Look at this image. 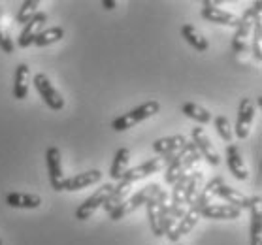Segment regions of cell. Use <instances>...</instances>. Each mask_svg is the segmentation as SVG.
<instances>
[{
    "mask_svg": "<svg viewBox=\"0 0 262 245\" xmlns=\"http://www.w3.org/2000/svg\"><path fill=\"white\" fill-rule=\"evenodd\" d=\"M200 159L202 157H200V153L196 151V145L192 144V142H187L172 157L164 159V162H168L166 173H164V180H166L168 185H173L179 177H183L185 173L191 172L192 166L200 162Z\"/></svg>",
    "mask_w": 262,
    "mask_h": 245,
    "instance_id": "obj_1",
    "label": "cell"
},
{
    "mask_svg": "<svg viewBox=\"0 0 262 245\" xmlns=\"http://www.w3.org/2000/svg\"><path fill=\"white\" fill-rule=\"evenodd\" d=\"M145 209H147L151 230H153V234H155L157 238H161L162 225H164V219H166V213H168V194L161 185H155L153 194L145 202Z\"/></svg>",
    "mask_w": 262,
    "mask_h": 245,
    "instance_id": "obj_2",
    "label": "cell"
},
{
    "mask_svg": "<svg viewBox=\"0 0 262 245\" xmlns=\"http://www.w3.org/2000/svg\"><path fill=\"white\" fill-rule=\"evenodd\" d=\"M159 109H161V104L157 100H149L142 106H138V108L130 109V112H126V114L119 115L117 119H114L112 123V128L115 132H123V130H128L132 128L134 125L138 123H142V121L149 119V117H153V115L159 114Z\"/></svg>",
    "mask_w": 262,
    "mask_h": 245,
    "instance_id": "obj_3",
    "label": "cell"
},
{
    "mask_svg": "<svg viewBox=\"0 0 262 245\" xmlns=\"http://www.w3.org/2000/svg\"><path fill=\"white\" fill-rule=\"evenodd\" d=\"M260 6L262 2H255L253 8L245 10V13L239 17V25L236 27V34H234V40H232V48L236 53H245L247 51V38H249V32L253 29L255 17L260 15Z\"/></svg>",
    "mask_w": 262,
    "mask_h": 245,
    "instance_id": "obj_4",
    "label": "cell"
},
{
    "mask_svg": "<svg viewBox=\"0 0 262 245\" xmlns=\"http://www.w3.org/2000/svg\"><path fill=\"white\" fill-rule=\"evenodd\" d=\"M155 185H157V183L145 185L142 191H138L136 194H132V196L126 198L123 204H119V206H117V208H115L114 211L110 213L112 221H119V219H123V217L130 215L132 211H136L138 208L145 206V202L149 200V196H151V194H153V191H155Z\"/></svg>",
    "mask_w": 262,
    "mask_h": 245,
    "instance_id": "obj_5",
    "label": "cell"
},
{
    "mask_svg": "<svg viewBox=\"0 0 262 245\" xmlns=\"http://www.w3.org/2000/svg\"><path fill=\"white\" fill-rule=\"evenodd\" d=\"M112 191H114V185H110V183L102 185L100 189H96V192H93L83 204H79L78 208H76V219H78V221H87V219H91V217L95 215L96 209H100L102 206H104L106 198L112 194Z\"/></svg>",
    "mask_w": 262,
    "mask_h": 245,
    "instance_id": "obj_6",
    "label": "cell"
},
{
    "mask_svg": "<svg viewBox=\"0 0 262 245\" xmlns=\"http://www.w3.org/2000/svg\"><path fill=\"white\" fill-rule=\"evenodd\" d=\"M32 81H34L36 91L40 93V96H42L43 102L48 104L49 108L55 109V112H60V109L64 108V98H62V95H60L59 91L55 89L53 83L49 81V78L46 76V74L38 72Z\"/></svg>",
    "mask_w": 262,
    "mask_h": 245,
    "instance_id": "obj_7",
    "label": "cell"
},
{
    "mask_svg": "<svg viewBox=\"0 0 262 245\" xmlns=\"http://www.w3.org/2000/svg\"><path fill=\"white\" fill-rule=\"evenodd\" d=\"M191 136H192V144L196 145V151L200 153V157H204L211 166H219L221 157L217 153V149L213 147V144H211V140L208 138V134L204 132V128L194 126L191 130Z\"/></svg>",
    "mask_w": 262,
    "mask_h": 245,
    "instance_id": "obj_8",
    "label": "cell"
},
{
    "mask_svg": "<svg viewBox=\"0 0 262 245\" xmlns=\"http://www.w3.org/2000/svg\"><path fill=\"white\" fill-rule=\"evenodd\" d=\"M200 213H202V208H198L196 204L192 202L191 208L187 209L183 213V217L176 222V227L172 228V232L168 234V239H170V241H178V239H181V236L191 232L192 228L196 227V222L200 221Z\"/></svg>",
    "mask_w": 262,
    "mask_h": 245,
    "instance_id": "obj_9",
    "label": "cell"
},
{
    "mask_svg": "<svg viewBox=\"0 0 262 245\" xmlns=\"http://www.w3.org/2000/svg\"><path fill=\"white\" fill-rule=\"evenodd\" d=\"M46 164H48V173H49V183L53 187V191H60V183L64 181V173H62V159H60V149L59 147H48L46 151Z\"/></svg>",
    "mask_w": 262,
    "mask_h": 245,
    "instance_id": "obj_10",
    "label": "cell"
},
{
    "mask_svg": "<svg viewBox=\"0 0 262 245\" xmlns=\"http://www.w3.org/2000/svg\"><path fill=\"white\" fill-rule=\"evenodd\" d=\"M253 119H255V106H253V102H251V98H242L238 108V119H236V126H234L236 136L239 140H245V138L249 136Z\"/></svg>",
    "mask_w": 262,
    "mask_h": 245,
    "instance_id": "obj_11",
    "label": "cell"
},
{
    "mask_svg": "<svg viewBox=\"0 0 262 245\" xmlns=\"http://www.w3.org/2000/svg\"><path fill=\"white\" fill-rule=\"evenodd\" d=\"M162 164H164L162 157H155V159H149L147 162H143V164H140V166L126 170L125 175L121 177V181H125V183H128V185H134L136 181L145 180V177H149L151 173H157L162 168Z\"/></svg>",
    "mask_w": 262,
    "mask_h": 245,
    "instance_id": "obj_12",
    "label": "cell"
},
{
    "mask_svg": "<svg viewBox=\"0 0 262 245\" xmlns=\"http://www.w3.org/2000/svg\"><path fill=\"white\" fill-rule=\"evenodd\" d=\"M202 17L209 23H217V25H225V27H238L239 25V17L234 15L230 12H225L217 8V2H204L202 8Z\"/></svg>",
    "mask_w": 262,
    "mask_h": 245,
    "instance_id": "obj_13",
    "label": "cell"
},
{
    "mask_svg": "<svg viewBox=\"0 0 262 245\" xmlns=\"http://www.w3.org/2000/svg\"><path fill=\"white\" fill-rule=\"evenodd\" d=\"M100 180H102L100 170H89V172H83V173H76L72 177H64V181L60 183V191H81L85 187L98 183Z\"/></svg>",
    "mask_w": 262,
    "mask_h": 245,
    "instance_id": "obj_14",
    "label": "cell"
},
{
    "mask_svg": "<svg viewBox=\"0 0 262 245\" xmlns=\"http://www.w3.org/2000/svg\"><path fill=\"white\" fill-rule=\"evenodd\" d=\"M46 23H48V15H46L43 12L36 13L34 17L25 25V29L21 30V34H19V38H17L19 48H23V49L30 48V46H32V42H34L36 34H38V32H42L43 27H46Z\"/></svg>",
    "mask_w": 262,
    "mask_h": 245,
    "instance_id": "obj_15",
    "label": "cell"
},
{
    "mask_svg": "<svg viewBox=\"0 0 262 245\" xmlns=\"http://www.w3.org/2000/svg\"><path fill=\"white\" fill-rule=\"evenodd\" d=\"M262 196L255 194L249 198V213H251V245H262V213H260Z\"/></svg>",
    "mask_w": 262,
    "mask_h": 245,
    "instance_id": "obj_16",
    "label": "cell"
},
{
    "mask_svg": "<svg viewBox=\"0 0 262 245\" xmlns=\"http://www.w3.org/2000/svg\"><path fill=\"white\" fill-rule=\"evenodd\" d=\"M227 166L230 170L236 180L245 181L249 177V172L244 164V157H242V149L236 144H228L227 147Z\"/></svg>",
    "mask_w": 262,
    "mask_h": 245,
    "instance_id": "obj_17",
    "label": "cell"
},
{
    "mask_svg": "<svg viewBox=\"0 0 262 245\" xmlns=\"http://www.w3.org/2000/svg\"><path fill=\"white\" fill-rule=\"evenodd\" d=\"M242 211L228 204H209L208 208L202 209L200 217L204 219H213V221H227V219H239Z\"/></svg>",
    "mask_w": 262,
    "mask_h": 245,
    "instance_id": "obj_18",
    "label": "cell"
},
{
    "mask_svg": "<svg viewBox=\"0 0 262 245\" xmlns=\"http://www.w3.org/2000/svg\"><path fill=\"white\" fill-rule=\"evenodd\" d=\"M189 140L183 136V134H176V136H166V138H159L155 140V144H153V151L162 155V161L168 159V157H172L176 151H179L187 144Z\"/></svg>",
    "mask_w": 262,
    "mask_h": 245,
    "instance_id": "obj_19",
    "label": "cell"
},
{
    "mask_svg": "<svg viewBox=\"0 0 262 245\" xmlns=\"http://www.w3.org/2000/svg\"><path fill=\"white\" fill-rule=\"evenodd\" d=\"M6 204L17 209H38L42 206V198L30 192H10L6 196Z\"/></svg>",
    "mask_w": 262,
    "mask_h": 245,
    "instance_id": "obj_20",
    "label": "cell"
},
{
    "mask_svg": "<svg viewBox=\"0 0 262 245\" xmlns=\"http://www.w3.org/2000/svg\"><path fill=\"white\" fill-rule=\"evenodd\" d=\"M215 196L225 198V200L228 202V206H234V208H238L239 211L249 208V198L245 196V194H242L238 189H234V187L227 185V183H223V185L217 189Z\"/></svg>",
    "mask_w": 262,
    "mask_h": 245,
    "instance_id": "obj_21",
    "label": "cell"
},
{
    "mask_svg": "<svg viewBox=\"0 0 262 245\" xmlns=\"http://www.w3.org/2000/svg\"><path fill=\"white\" fill-rule=\"evenodd\" d=\"M29 78H30V68L25 62L17 64L15 68V76H13V96L17 100H25L29 95Z\"/></svg>",
    "mask_w": 262,
    "mask_h": 245,
    "instance_id": "obj_22",
    "label": "cell"
},
{
    "mask_svg": "<svg viewBox=\"0 0 262 245\" xmlns=\"http://www.w3.org/2000/svg\"><path fill=\"white\" fill-rule=\"evenodd\" d=\"M181 36L187 40V43H189L191 48H194L196 51H200V53H204V51L209 49L208 38L204 36L200 30H196V27H192V25L185 23L183 27H181Z\"/></svg>",
    "mask_w": 262,
    "mask_h": 245,
    "instance_id": "obj_23",
    "label": "cell"
},
{
    "mask_svg": "<svg viewBox=\"0 0 262 245\" xmlns=\"http://www.w3.org/2000/svg\"><path fill=\"white\" fill-rule=\"evenodd\" d=\"M128 162H130V149H128V147H119V149L115 151L114 164L110 168L112 180L121 181V177H123L125 172L128 170Z\"/></svg>",
    "mask_w": 262,
    "mask_h": 245,
    "instance_id": "obj_24",
    "label": "cell"
},
{
    "mask_svg": "<svg viewBox=\"0 0 262 245\" xmlns=\"http://www.w3.org/2000/svg\"><path fill=\"white\" fill-rule=\"evenodd\" d=\"M62 38H64V29L62 27H49V29H43L42 32L36 34L32 46H36V48H48V46L60 42Z\"/></svg>",
    "mask_w": 262,
    "mask_h": 245,
    "instance_id": "obj_25",
    "label": "cell"
},
{
    "mask_svg": "<svg viewBox=\"0 0 262 245\" xmlns=\"http://www.w3.org/2000/svg\"><path fill=\"white\" fill-rule=\"evenodd\" d=\"M202 181H204V173L202 172L187 173V183H185V189H183V206H185V204H189V206H191L192 200L198 196Z\"/></svg>",
    "mask_w": 262,
    "mask_h": 245,
    "instance_id": "obj_26",
    "label": "cell"
},
{
    "mask_svg": "<svg viewBox=\"0 0 262 245\" xmlns=\"http://www.w3.org/2000/svg\"><path fill=\"white\" fill-rule=\"evenodd\" d=\"M130 187L132 185H128V183H125V181H119V185H114V191H112V194L106 198V202H104L102 208L106 209L107 213H112L119 204H123L126 200L128 192H130Z\"/></svg>",
    "mask_w": 262,
    "mask_h": 245,
    "instance_id": "obj_27",
    "label": "cell"
},
{
    "mask_svg": "<svg viewBox=\"0 0 262 245\" xmlns=\"http://www.w3.org/2000/svg\"><path fill=\"white\" fill-rule=\"evenodd\" d=\"M225 183V180L221 177V175H217V177H213L211 181H208V185L204 187L202 191L198 192V196L192 200V202L196 204L198 208H208L209 204H211V200H213L215 196V192H217V189H219L221 185Z\"/></svg>",
    "mask_w": 262,
    "mask_h": 245,
    "instance_id": "obj_28",
    "label": "cell"
},
{
    "mask_svg": "<svg viewBox=\"0 0 262 245\" xmlns=\"http://www.w3.org/2000/svg\"><path fill=\"white\" fill-rule=\"evenodd\" d=\"M181 114H185L189 119L196 121L198 125H208V123H211V114L206 108L194 104V102H185L183 106H181Z\"/></svg>",
    "mask_w": 262,
    "mask_h": 245,
    "instance_id": "obj_29",
    "label": "cell"
},
{
    "mask_svg": "<svg viewBox=\"0 0 262 245\" xmlns=\"http://www.w3.org/2000/svg\"><path fill=\"white\" fill-rule=\"evenodd\" d=\"M38 8H40V2H38V0H25L23 6L19 8L15 21H17L19 25H27L30 21V19L34 17L36 13L40 12Z\"/></svg>",
    "mask_w": 262,
    "mask_h": 245,
    "instance_id": "obj_30",
    "label": "cell"
},
{
    "mask_svg": "<svg viewBox=\"0 0 262 245\" xmlns=\"http://www.w3.org/2000/svg\"><path fill=\"white\" fill-rule=\"evenodd\" d=\"M215 123V128H217V134H219L227 144H232V138H234V132H232V126L228 123V119L225 115H217L213 119Z\"/></svg>",
    "mask_w": 262,
    "mask_h": 245,
    "instance_id": "obj_31",
    "label": "cell"
},
{
    "mask_svg": "<svg viewBox=\"0 0 262 245\" xmlns=\"http://www.w3.org/2000/svg\"><path fill=\"white\" fill-rule=\"evenodd\" d=\"M260 15H256L255 21H253V57L256 60H262V49H260Z\"/></svg>",
    "mask_w": 262,
    "mask_h": 245,
    "instance_id": "obj_32",
    "label": "cell"
},
{
    "mask_svg": "<svg viewBox=\"0 0 262 245\" xmlns=\"http://www.w3.org/2000/svg\"><path fill=\"white\" fill-rule=\"evenodd\" d=\"M13 48H15V46H13V40L10 38V34H8L6 30L0 29V49H2L4 53L10 55V53H13Z\"/></svg>",
    "mask_w": 262,
    "mask_h": 245,
    "instance_id": "obj_33",
    "label": "cell"
},
{
    "mask_svg": "<svg viewBox=\"0 0 262 245\" xmlns=\"http://www.w3.org/2000/svg\"><path fill=\"white\" fill-rule=\"evenodd\" d=\"M102 6L106 8V10H114L117 6V2L115 0H102Z\"/></svg>",
    "mask_w": 262,
    "mask_h": 245,
    "instance_id": "obj_34",
    "label": "cell"
},
{
    "mask_svg": "<svg viewBox=\"0 0 262 245\" xmlns=\"http://www.w3.org/2000/svg\"><path fill=\"white\" fill-rule=\"evenodd\" d=\"M0 245H4V241H2V239H0Z\"/></svg>",
    "mask_w": 262,
    "mask_h": 245,
    "instance_id": "obj_35",
    "label": "cell"
}]
</instances>
